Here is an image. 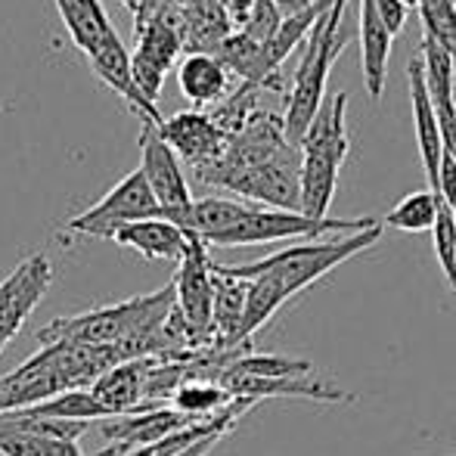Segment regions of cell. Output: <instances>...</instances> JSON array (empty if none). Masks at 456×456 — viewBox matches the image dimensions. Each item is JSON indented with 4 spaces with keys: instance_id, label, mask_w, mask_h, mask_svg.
Returning a JSON list of instances; mask_svg holds the SVG:
<instances>
[{
    "instance_id": "cell-1",
    "label": "cell",
    "mask_w": 456,
    "mask_h": 456,
    "mask_svg": "<svg viewBox=\"0 0 456 456\" xmlns=\"http://www.w3.org/2000/svg\"><path fill=\"white\" fill-rule=\"evenodd\" d=\"M118 363H125L118 348L47 342L35 357L0 379V413L35 407L66 391L91 388L102 372Z\"/></svg>"
},
{
    "instance_id": "cell-2",
    "label": "cell",
    "mask_w": 456,
    "mask_h": 456,
    "mask_svg": "<svg viewBox=\"0 0 456 456\" xmlns=\"http://www.w3.org/2000/svg\"><path fill=\"white\" fill-rule=\"evenodd\" d=\"M351 150L348 137V94H332L326 106H320L317 118L298 143V192L301 215L330 217V205L336 199L338 171Z\"/></svg>"
},
{
    "instance_id": "cell-3",
    "label": "cell",
    "mask_w": 456,
    "mask_h": 456,
    "mask_svg": "<svg viewBox=\"0 0 456 456\" xmlns=\"http://www.w3.org/2000/svg\"><path fill=\"white\" fill-rule=\"evenodd\" d=\"M382 240V224L363 230V233L338 236L332 242H301V246H289L282 252H273L252 265H211L217 273L233 276V280H252V276H265L276 286V292L282 295V301L295 298L301 289H307L311 282L323 280L330 271H336L338 265L351 261L354 255L366 252L370 246Z\"/></svg>"
},
{
    "instance_id": "cell-4",
    "label": "cell",
    "mask_w": 456,
    "mask_h": 456,
    "mask_svg": "<svg viewBox=\"0 0 456 456\" xmlns=\"http://www.w3.org/2000/svg\"><path fill=\"white\" fill-rule=\"evenodd\" d=\"M345 6L348 0H332L330 10L317 19V25L311 28V35L305 37V56H301L298 69H295L292 87L286 96V112L282 118V131L292 146L301 143V137L307 134L311 121L317 118L320 106H323L326 81H330L332 62L342 56L345 44L351 41V35L342 28L345 22Z\"/></svg>"
},
{
    "instance_id": "cell-5",
    "label": "cell",
    "mask_w": 456,
    "mask_h": 456,
    "mask_svg": "<svg viewBox=\"0 0 456 456\" xmlns=\"http://www.w3.org/2000/svg\"><path fill=\"white\" fill-rule=\"evenodd\" d=\"M376 217H307L301 211H280L248 205V211L224 230L221 236L208 240L205 246H261V242H282V240H317L326 233L351 236L376 227Z\"/></svg>"
},
{
    "instance_id": "cell-6",
    "label": "cell",
    "mask_w": 456,
    "mask_h": 456,
    "mask_svg": "<svg viewBox=\"0 0 456 456\" xmlns=\"http://www.w3.org/2000/svg\"><path fill=\"white\" fill-rule=\"evenodd\" d=\"M298 150L286 152L280 159H271L265 165L236 171H196V177L208 186L236 192L248 205L258 202L261 208H280V211H301V192H298Z\"/></svg>"
},
{
    "instance_id": "cell-7",
    "label": "cell",
    "mask_w": 456,
    "mask_h": 456,
    "mask_svg": "<svg viewBox=\"0 0 456 456\" xmlns=\"http://www.w3.org/2000/svg\"><path fill=\"white\" fill-rule=\"evenodd\" d=\"M181 4L171 0L159 16L134 25L137 28V47L131 50V72L137 81L140 94L150 102L159 100L165 85V75L177 62L183 44H181Z\"/></svg>"
},
{
    "instance_id": "cell-8",
    "label": "cell",
    "mask_w": 456,
    "mask_h": 456,
    "mask_svg": "<svg viewBox=\"0 0 456 456\" xmlns=\"http://www.w3.org/2000/svg\"><path fill=\"white\" fill-rule=\"evenodd\" d=\"M177 273L171 280L175 286V311L181 314L186 332L192 338V348H215L211 338V301H215V273H211L208 246L196 236H190L186 255L177 261Z\"/></svg>"
},
{
    "instance_id": "cell-9",
    "label": "cell",
    "mask_w": 456,
    "mask_h": 456,
    "mask_svg": "<svg viewBox=\"0 0 456 456\" xmlns=\"http://www.w3.org/2000/svg\"><path fill=\"white\" fill-rule=\"evenodd\" d=\"M146 217H162V208H159L156 196L150 192L143 175L131 171L127 177H121L106 196L96 205L85 211V215L72 217L69 221V230L81 236H96V240H109L115 227L131 221H146Z\"/></svg>"
},
{
    "instance_id": "cell-10",
    "label": "cell",
    "mask_w": 456,
    "mask_h": 456,
    "mask_svg": "<svg viewBox=\"0 0 456 456\" xmlns=\"http://www.w3.org/2000/svg\"><path fill=\"white\" fill-rule=\"evenodd\" d=\"M156 125L159 121H143V131H140V175H143L150 192L156 196L162 217L168 221V217H175L177 211H183L192 202V192L183 177L181 159L159 137Z\"/></svg>"
},
{
    "instance_id": "cell-11",
    "label": "cell",
    "mask_w": 456,
    "mask_h": 456,
    "mask_svg": "<svg viewBox=\"0 0 456 456\" xmlns=\"http://www.w3.org/2000/svg\"><path fill=\"white\" fill-rule=\"evenodd\" d=\"M50 280H53V267L44 255H31L16 267L4 282H0V351L12 342L28 314L44 298Z\"/></svg>"
},
{
    "instance_id": "cell-12",
    "label": "cell",
    "mask_w": 456,
    "mask_h": 456,
    "mask_svg": "<svg viewBox=\"0 0 456 456\" xmlns=\"http://www.w3.org/2000/svg\"><path fill=\"white\" fill-rule=\"evenodd\" d=\"M156 131H159V137L175 150V156L183 159L192 171L217 162V159L224 156V150H227L224 131L211 121L208 112H202V109L171 115V118L159 121Z\"/></svg>"
},
{
    "instance_id": "cell-13",
    "label": "cell",
    "mask_w": 456,
    "mask_h": 456,
    "mask_svg": "<svg viewBox=\"0 0 456 456\" xmlns=\"http://www.w3.org/2000/svg\"><path fill=\"white\" fill-rule=\"evenodd\" d=\"M190 416L177 413L171 407H150L140 410V413H127V416H112V419L102 422V438L112 441V447L102 453H131L140 447H150L156 441L175 435L177 428L190 426Z\"/></svg>"
},
{
    "instance_id": "cell-14",
    "label": "cell",
    "mask_w": 456,
    "mask_h": 456,
    "mask_svg": "<svg viewBox=\"0 0 456 456\" xmlns=\"http://www.w3.org/2000/svg\"><path fill=\"white\" fill-rule=\"evenodd\" d=\"M87 60H91V69H94L96 78H100L106 87H112V91L118 94L121 100H125L127 106L140 115V118H143V121H162L156 102L146 100V96L140 94L137 81H134L131 50L125 47V41H121L118 31H109L106 41H102L100 47L87 56Z\"/></svg>"
},
{
    "instance_id": "cell-15",
    "label": "cell",
    "mask_w": 456,
    "mask_h": 456,
    "mask_svg": "<svg viewBox=\"0 0 456 456\" xmlns=\"http://www.w3.org/2000/svg\"><path fill=\"white\" fill-rule=\"evenodd\" d=\"M152 366H156V357H140V361H125L112 366L91 385V395L109 410V416H127L150 410L146 407V382H150Z\"/></svg>"
},
{
    "instance_id": "cell-16",
    "label": "cell",
    "mask_w": 456,
    "mask_h": 456,
    "mask_svg": "<svg viewBox=\"0 0 456 456\" xmlns=\"http://www.w3.org/2000/svg\"><path fill=\"white\" fill-rule=\"evenodd\" d=\"M112 242L140 252L146 261H181L190 246V236L165 217H146V221L121 224L109 236Z\"/></svg>"
},
{
    "instance_id": "cell-17",
    "label": "cell",
    "mask_w": 456,
    "mask_h": 456,
    "mask_svg": "<svg viewBox=\"0 0 456 456\" xmlns=\"http://www.w3.org/2000/svg\"><path fill=\"white\" fill-rule=\"evenodd\" d=\"M407 81H410V102H413V125H416V143H419V156L426 165L428 190H438V165H441V134H438V118H435L432 100L426 91V78H422V62L416 56L407 66Z\"/></svg>"
},
{
    "instance_id": "cell-18",
    "label": "cell",
    "mask_w": 456,
    "mask_h": 456,
    "mask_svg": "<svg viewBox=\"0 0 456 456\" xmlns=\"http://www.w3.org/2000/svg\"><path fill=\"white\" fill-rule=\"evenodd\" d=\"M391 41H395V35H391L382 25V19L376 16L372 0H361V66H363L361 72H363V87L372 102L385 91Z\"/></svg>"
},
{
    "instance_id": "cell-19",
    "label": "cell",
    "mask_w": 456,
    "mask_h": 456,
    "mask_svg": "<svg viewBox=\"0 0 456 456\" xmlns=\"http://www.w3.org/2000/svg\"><path fill=\"white\" fill-rule=\"evenodd\" d=\"M177 87L192 106H217L230 91V72L215 53H186L177 66Z\"/></svg>"
},
{
    "instance_id": "cell-20",
    "label": "cell",
    "mask_w": 456,
    "mask_h": 456,
    "mask_svg": "<svg viewBox=\"0 0 456 456\" xmlns=\"http://www.w3.org/2000/svg\"><path fill=\"white\" fill-rule=\"evenodd\" d=\"M53 4L72 44L85 56H91L106 41L109 31H115L106 16V6L100 0H53Z\"/></svg>"
},
{
    "instance_id": "cell-21",
    "label": "cell",
    "mask_w": 456,
    "mask_h": 456,
    "mask_svg": "<svg viewBox=\"0 0 456 456\" xmlns=\"http://www.w3.org/2000/svg\"><path fill=\"white\" fill-rule=\"evenodd\" d=\"M25 416H44V419H66V422H85L91 426L96 419H112L109 410L91 395V388H78V391H66V395H56L44 403L35 407H25Z\"/></svg>"
},
{
    "instance_id": "cell-22",
    "label": "cell",
    "mask_w": 456,
    "mask_h": 456,
    "mask_svg": "<svg viewBox=\"0 0 456 456\" xmlns=\"http://www.w3.org/2000/svg\"><path fill=\"white\" fill-rule=\"evenodd\" d=\"M441 208V196H435L432 190H413L385 215V227L401 230V233H426L432 230L435 217Z\"/></svg>"
},
{
    "instance_id": "cell-23",
    "label": "cell",
    "mask_w": 456,
    "mask_h": 456,
    "mask_svg": "<svg viewBox=\"0 0 456 456\" xmlns=\"http://www.w3.org/2000/svg\"><path fill=\"white\" fill-rule=\"evenodd\" d=\"M233 403V397L221 388L217 382H183L171 395V410L190 416V419H208Z\"/></svg>"
},
{
    "instance_id": "cell-24",
    "label": "cell",
    "mask_w": 456,
    "mask_h": 456,
    "mask_svg": "<svg viewBox=\"0 0 456 456\" xmlns=\"http://www.w3.org/2000/svg\"><path fill=\"white\" fill-rule=\"evenodd\" d=\"M311 361H295L282 354H242L236 357L221 376H248V379H301L311 376Z\"/></svg>"
},
{
    "instance_id": "cell-25",
    "label": "cell",
    "mask_w": 456,
    "mask_h": 456,
    "mask_svg": "<svg viewBox=\"0 0 456 456\" xmlns=\"http://www.w3.org/2000/svg\"><path fill=\"white\" fill-rule=\"evenodd\" d=\"M422 16V35L447 50L456 62V0H416Z\"/></svg>"
},
{
    "instance_id": "cell-26",
    "label": "cell",
    "mask_w": 456,
    "mask_h": 456,
    "mask_svg": "<svg viewBox=\"0 0 456 456\" xmlns=\"http://www.w3.org/2000/svg\"><path fill=\"white\" fill-rule=\"evenodd\" d=\"M0 456H85L78 441H56L44 435L0 432Z\"/></svg>"
},
{
    "instance_id": "cell-27",
    "label": "cell",
    "mask_w": 456,
    "mask_h": 456,
    "mask_svg": "<svg viewBox=\"0 0 456 456\" xmlns=\"http://www.w3.org/2000/svg\"><path fill=\"white\" fill-rule=\"evenodd\" d=\"M432 242H435V258H438L441 271H444L447 282H451V292L456 295V221L453 208H447L441 202L438 217L432 224Z\"/></svg>"
},
{
    "instance_id": "cell-28",
    "label": "cell",
    "mask_w": 456,
    "mask_h": 456,
    "mask_svg": "<svg viewBox=\"0 0 456 456\" xmlns=\"http://www.w3.org/2000/svg\"><path fill=\"white\" fill-rule=\"evenodd\" d=\"M435 196H441V202L447 208L456 205V159L451 152H441V165H438V190Z\"/></svg>"
},
{
    "instance_id": "cell-29",
    "label": "cell",
    "mask_w": 456,
    "mask_h": 456,
    "mask_svg": "<svg viewBox=\"0 0 456 456\" xmlns=\"http://www.w3.org/2000/svg\"><path fill=\"white\" fill-rule=\"evenodd\" d=\"M372 6H376V16L382 19V25L391 31V35H397V31H403V25H407V6L397 4V0H372Z\"/></svg>"
},
{
    "instance_id": "cell-30",
    "label": "cell",
    "mask_w": 456,
    "mask_h": 456,
    "mask_svg": "<svg viewBox=\"0 0 456 456\" xmlns=\"http://www.w3.org/2000/svg\"><path fill=\"white\" fill-rule=\"evenodd\" d=\"M224 435H208V438H202V441H196V444H190L186 447V451H181V453H175V456H205L211 451V447L217 444V441H221Z\"/></svg>"
},
{
    "instance_id": "cell-31",
    "label": "cell",
    "mask_w": 456,
    "mask_h": 456,
    "mask_svg": "<svg viewBox=\"0 0 456 456\" xmlns=\"http://www.w3.org/2000/svg\"><path fill=\"white\" fill-rule=\"evenodd\" d=\"M453 221H456V205H453Z\"/></svg>"
}]
</instances>
